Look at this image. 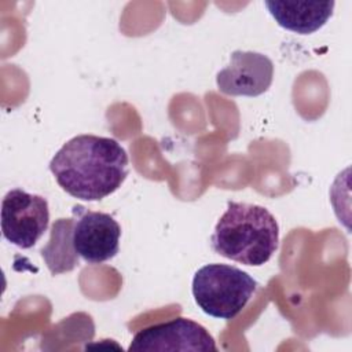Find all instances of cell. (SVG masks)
Returning <instances> with one entry per match:
<instances>
[{
	"label": "cell",
	"instance_id": "1",
	"mask_svg": "<svg viewBox=\"0 0 352 352\" xmlns=\"http://www.w3.org/2000/svg\"><path fill=\"white\" fill-rule=\"evenodd\" d=\"M50 170L73 198L100 201L117 191L126 179L128 154L116 139L78 135L55 153Z\"/></svg>",
	"mask_w": 352,
	"mask_h": 352
},
{
	"label": "cell",
	"instance_id": "2",
	"mask_svg": "<svg viewBox=\"0 0 352 352\" xmlns=\"http://www.w3.org/2000/svg\"><path fill=\"white\" fill-rule=\"evenodd\" d=\"M279 226L264 206L246 202H227L210 236L212 249L232 261L260 267L276 252Z\"/></svg>",
	"mask_w": 352,
	"mask_h": 352
},
{
	"label": "cell",
	"instance_id": "3",
	"mask_svg": "<svg viewBox=\"0 0 352 352\" xmlns=\"http://www.w3.org/2000/svg\"><path fill=\"white\" fill-rule=\"evenodd\" d=\"M257 282L246 271L228 264H206L192 278V297L206 314L219 319H234L249 302Z\"/></svg>",
	"mask_w": 352,
	"mask_h": 352
},
{
	"label": "cell",
	"instance_id": "4",
	"mask_svg": "<svg viewBox=\"0 0 352 352\" xmlns=\"http://www.w3.org/2000/svg\"><path fill=\"white\" fill-rule=\"evenodd\" d=\"M50 223L44 197L22 188L10 190L1 201V232L12 245L30 249L43 236Z\"/></svg>",
	"mask_w": 352,
	"mask_h": 352
},
{
	"label": "cell",
	"instance_id": "5",
	"mask_svg": "<svg viewBox=\"0 0 352 352\" xmlns=\"http://www.w3.org/2000/svg\"><path fill=\"white\" fill-rule=\"evenodd\" d=\"M73 245L77 254L89 264H100L113 258L120 250L121 227L117 220L103 212L74 205Z\"/></svg>",
	"mask_w": 352,
	"mask_h": 352
},
{
	"label": "cell",
	"instance_id": "6",
	"mask_svg": "<svg viewBox=\"0 0 352 352\" xmlns=\"http://www.w3.org/2000/svg\"><path fill=\"white\" fill-rule=\"evenodd\" d=\"M128 351H217L213 337L199 323L187 318L148 326L138 331Z\"/></svg>",
	"mask_w": 352,
	"mask_h": 352
},
{
	"label": "cell",
	"instance_id": "7",
	"mask_svg": "<svg viewBox=\"0 0 352 352\" xmlns=\"http://www.w3.org/2000/svg\"><path fill=\"white\" fill-rule=\"evenodd\" d=\"M272 78L274 63L267 55L236 50L230 55L228 65L216 74V84L226 95L254 98L271 87Z\"/></svg>",
	"mask_w": 352,
	"mask_h": 352
},
{
	"label": "cell",
	"instance_id": "8",
	"mask_svg": "<svg viewBox=\"0 0 352 352\" xmlns=\"http://www.w3.org/2000/svg\"><path fill=\"white\" fill-rule=\"evenodd\" d=\"M276 23L298 34H311L319 30L331 18L334 1H298L267 0L264 1Z\"/></svg>",
	"mask_w": 352,
	"mask_h": 352
},
{
	"label": "cell",
	"instance_id": "9",
	"mask_svg": "<svg viewBox=\"0 0 352 352\" xmlns=\"http://www.w3.org/2000/svg\"><path fill=\"white\" fill-rule=\"evenodd\" d=\"M73 217L58 219L51 227L48 243L40 253L52 275L69 272L78 264V254L73 245Z\"/></svg>",
	"mask_w": 352,
	"mask_h": 352
}]
</instances>
